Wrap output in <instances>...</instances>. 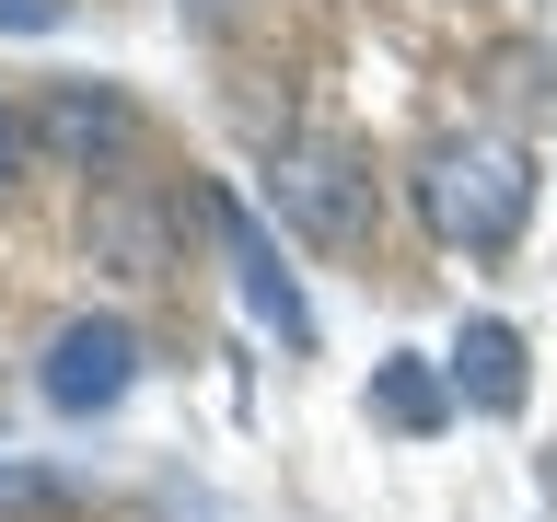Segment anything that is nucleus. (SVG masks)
Returning a JSON list of instances; mask_svg holds the SVG:
<instances>
[{"mask_svg":"<svg viewBox=\"0 0 557 522\" xmlns=\"http://www.w3.org/2000/svg\"><path fill=\"white\" fill-rule=\"evenodd\" d=\"M128 383H139V337L116 313H70L59 337H47V407L94 418V407H116Z\"/></svg>","mask_w":557,"mask_h":522,"instance_id":"obj_3","label":"nucleus"},{"mask_svg":"<svg viewBox=\"0 0 557 522\" xmlns=\"http://www.w3.org/2000/svg\"><path fill=\"white\" fill-rule=\"evenodd\" d=\"M0 24H24V35H47V24H59V0H0Z\"/></svg>","mask_w":557,"mask_h":522,"instance_id":"obj_10","label":"nucleus"},{"mask_svg":"<svg viewBox=\"0 0 557 522\" xmlns=\"http://www.w3.org/2000/svg\"><path fill=\"white\" fill-rule=\"evenodd\" d=\"M372 418L395 430V442H430L453 418V383H442V360H372Z\"/></svg>","mask_w":557,"mask_h":522,"instance_id":"obj_8","label":"nucleus"},{"mask_svg":"<svg viewBox=\"0 0 557 522\" xmlns=\"http://www.w3.org/2000/svg\"><path fill=\"white\" fill-rule=\"evenodd\" d=\"M418 209L465 256H511L522 221H534V163H522L511 139H465V151H442V163L418 174Z\"/></svg>","mask_w":557,"mask_h":522,"instance_id":"obj_1","label":"nucleus"},{"mask_svg":"<svg viewBox=\"0 0 557 522\" xmlns=\"http://www.w3.org/2000/svg\"><path fill=\"white\" fill-rule=\"evenodd\" d=\"M24 139H35V128L12 116V104H0V186H12V163H24Z\"/></svg>","mask_w":557,"mask_h":522,"instance_id":"obj_11","label":"nucleus"},{"mask_svg":"<svg viewBox=\"0 0 557 522\" xmlns=\"http://www.w3.org/2000/svg\"><path fill=\"white\" fill-rule=\"evenodd\" d=\"M94 256L116 278H163L174 268V233H163V198H139L128 174H116V186H104L94 198Z\"/></svg>","mask_w":557,"mask_h":522,"instance_id":"obj_6","label":"nucleus"},{"mask_svg":"<svg viewBox=\"0 0 557 522\" xmlns=\"http://www.w3.org/2000/svg\"><path fill=\"white\" fill-rule=\"evenodd\" d=\"M453 395H465L476 418H522V395H534V383H522V337L499 325V313H476V325L453 337Z\"/></svg>","mask_w":557,"mask_h":522,"instance_id":"obj_5","label":"nucleus"},{"mask_svg":"<svg viewBox=\"0 0 557 522\" xmlns=\"http://www.w3.org/2000/svg\"><path fill=\"white\" fill-rule=\"evenodd\" d=\"M59 499H70V487L47 476V464H24V452L0 442V511H59Z\"/></svg>","mask_w":557,"mask_h":522,"instance_id":"obj_9","label":"nucleus"},{"mask_svg":"<svg viewBox=\"0 0 557 522\" xmlns=\"http://www.w3.org/2000/svg\"><path fill=\"white\" fill-rule=\"evenodd\" d=\"M128 128H139V116L116 94H94V82H59L47 116H35V139H47L59 163H104V151H128Z\"/></svg>","mask_w":557,"mask_h":522,"instance_id":"obj_7","label":"nucleus"},{"mask_svg":"<svg viewBox=\"0 0 557 522\" xmlns=\"http://www.w3.org/2000/svg\"><path fill=\"white\" fill-rule=\"evenodd\" d=\"M268 209L313 244V256H360V244H372V221H383L372 174L337 163V151H278V163H268Z\"/></svg>","mask_w":557,"mask_h":522,"instance_id":"obj_2","label":"nucleus"},{"mask_svg":"<svg viewBox=\"0 0 557 522\" xmlns=\"http://www.w3.org/2000/svg\"><path fill=\"white\" fill-rule=\"evenodd\" d=\"M209 221H221V244H233V268H244V302L278 325V348H313V313H302V290H290V268H278L268 221H256L244 198H209Z\"/></svg>","mask_w":557,"mask_h":522,"instance_id":"obj_4","label":"nucleus"}]
</instances>
